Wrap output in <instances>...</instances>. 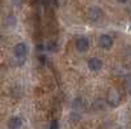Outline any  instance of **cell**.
Instances as JSON below:
<instances>
[{
	"label": "cell",
	"mask_w": 131,
	"mask_h": 129,
	"mask_svg": "<svg viewBox=\"0 0 131 129\" xmlns=\"http://www.w3.org/2000/svg\"><path fill=\"white\" fill-rule=\"evenodd\" d=\"M106 102L110 107H117L121 102V95H119L117 89H110L107 91V96H106Z\"/></svg>",
	"instance_id": "6da1fadb"
},
{
	"label": "cell",
	"mask_w": 131,
	"mask_h": 129,
	"mask_svg": "<svg viewBox=\"0 0 131 129\" xmlns=\"http://www.w3.org/2000/svg\"><path fill=\"white\" fill-rule=\"evenodd\" d=\"M98 45H100V47L104 48V50H109L113 46V39H112V37L104 34L98 38Z\"/></svg>",
	"instance_id": "7a4b0ae2"
},
{
	"label": "cell",
	"mask_w": 131,
	"mask_h": 129,
	"mask_svg": "<svg viewBox=\"0 0 131 129\" xmlns=\"http://www.w3.org/2000/svg\"><path fill=\"white\" fill-rule=\"evenodd\" d=\"M76 48H78V51H80V52H85L86 50L89 48V40L86 39L85 37H81V38H79L78 40H76Z\"/></svg>",
	"instance_id": "3957f363"
},
{
	"label": "cell",
	"mask_w": 131,
	"mask_h": 129,
	"mask_svg": "<svg viewBox=\"0 0 131 129\" xmlns=\"http://www.w3.org/2000/svg\"><path fill=\"white\" fill-rule=\"evenodd\" d=\"M101 16H102V12H101V9L98 8V7H93V8H89L88 9V18L91 21L100 20Z\"/></svg>",
	"instance_id": "277c9868"
},
{
	"label": "cell",
	"mask_w": 131,
	"mask_h": 129,
	"mask_svg": "<svg viewBox=\"0 0 131 129\" xmlns=\"http://www.w3.org/2000/svg\"><path fill=\"white\" fill-rule=\"evenodd\" d=\"M88 67L92 72H97V70H100L102 68V61L100 59H97V58H91L88 60Z\"/></svg>",
	"instance_id": "5b68a950"
},
{
	"label": "cell",
	"mask_w": 131,
	"mask_h": 129,
	"mask_svg": "<svg viewBox=\"0 0 131 129\" xmlns=\"http://www.w3.org/2000/svg\"><path fill=\"white\" fill-rule=\"evenodd\" d=\"M26 51H28V48H26L25 43H17L13 48V52L17 58H24L26 55Z\"/></svg>",
	"instance_id": "8992f818"
},
{
	"label": "cell",
	"mask_w": 131,
	"mask_h": 129,
	"mask_svg": "<svg viewBox=\"0 0 131 129\" xmlns=\"http://www.w3.org/2000/svg\"><path fill=\"white\" fill-rule=\"evenodd\" d=\"M21 124H23V121H21V119L18 116H12L8 121V128L9 129H18L21 126Z\"/></svg>",
	"instance_id": "52a82bcc"
},
{
	"label": "cell",
	"mask_w": 131,
	"mask_h": 129,
	"mask_svg": "<svg viewBox=\"0 0 131 129\" xmlns=\"http://www.w3.org/2000/svg\"><path fill=\"white\" fill-rule=\"evenodd\" d=\"M125 89L127 93H131V74H127L125 76Z\"/></svg>",
	"instance_id": "ba28073f"
},
{
	"label": "cell",
	"mask_w": 131,
	"mask_h": 129,
	"mask_svg": "<svg viewBox=\"0 0 131 129\" xmlns=\"http://www.w3.org/2000/svg\"><path fill=\"white\" fill-rule=\"evenodd\" d=\"M102 106H104V101L98 99V101H96V103L93 104V108H98V110H101V108H102Z\"/></svg>",
	"instance_id": "9c48e42d"
},
{
	"label": "cell",
	"mask_w": 131,
	"mask_h": 129,
	"mask_svg": "<svg viewBox=\"0 0 131 129\" xmlns=\"http://www.w3.org/2000/svg\"><path fill=\"white\" fill-rule=\"evenodd\" d=\"M49 129H59V123H58V120H51Z\"/></svg>",
	"instance_id": "30bf717a"
},
{
	"label": "cell",
	"mask_w": 131,
	"mask_h": 129,
	"mask_svg": "<svg viewBox=\"0 0 131 129\" xmlns=\"http://www.w3.org/2000/svg\"><path fill=\"white\" fill-rule=\"evenodd\" d=\"M13 3H15V4H20V3H21V0H15Z\"/></svg>",
	"instance_id": "8fae6325"
},
{
	"label": "cell",
	"mask_w": 131,
	"mask_h": 129,
	"mask_svg": "<svg viewBox=\"0 0 131 129\" xmlns=\"http://www.w3.org/2000/svg\"><path fill=\"white\" fill-rule=\"evenodd\" d=\"M117 2H119V3H126L127 0H117Z\"/></svg>",
	"instance_id": "7c38bea8"
}]
</instances>
